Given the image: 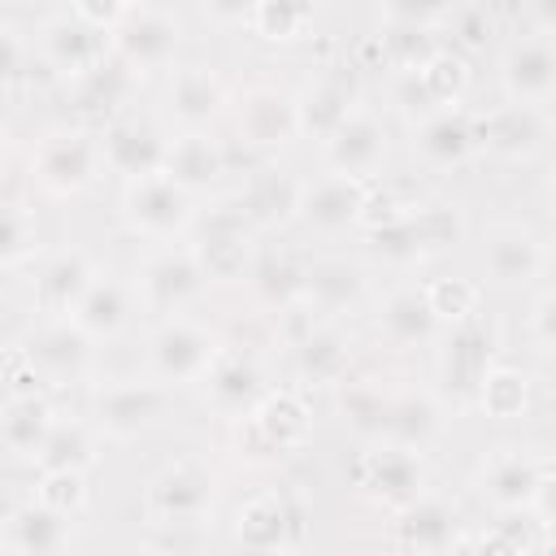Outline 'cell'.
Wrapping results in <instances>:
<instances>
[{
	"label": "cell",
	"instance_id": "1",
	"mask_svg": "<svg viewBox=\"0 0 556 556\" xmlns=\"http://www.w3.org/2000/svg\"><path fill=\"white\" fill-rule=\"evenodd\" d=\"M26 169H30V187H39L48 200H74V195L91 191L100 182V174H109L100 126L70 122V126L43 130L30 143Z\"/></svg>",
	"mask_w": 556,
	"mask_h": 556
},
{
	"label": "cell",
	"instance_id": "2",
	"mask_svg": "<svg viewBox=\"0 0 556 556\" xmlns=\"http://www.w3.org/2000/svg\"><path fill=\"white\" fill-rule=\"evenodd\" d=\"M308 439H313V404L304 387H274L243 421H235V452L256 465L295 456L308 447Z\"/></svg>",
	"mask_w": 556,
	"mask_h": 556
},
{
	"label": "cell",
	"instance_id": "3",
	"mask_svg": "<svg viewBox=\"0 0 556 556\" xmlns=\"http://www.w3.org/2000/svg\"><path fill=\"white\" fill-rule=\"evenodd\" d=\"M222 348H226V339L191 313L156 317V326L148 330V374L174 391L200 387L208 378V369L217 365Z\"/></svg>",
	"mask_w": 556,
	"mask_h": 556
},
{
	"label": "cell",
	"instance_id": "4",
	"mask_svg": "<svg viewBox=\"0 0 556 556\" xmlns=\"http://www.w3.org/2000/svg\"><path fill=\"white\" fill-rule=\"evenodd\" d=\"M491 365H495V326L482 313L452 321L434 343V391L443 395L447 408H469Z\"/></svg>",
	"mask_w": 556,
	"mask_h": 556
},
{
	"label": "cell",
	"instance_id": "5",
	"mask_svg": "<svg viewBox=\"0 0 556 556\" xmlns=\"http://www.w3.org/2000/svg\"><path fill=\"white\" fill-rule=\"evenodd\" d=\"M182 243L195 252L208 282H243L248 269H252V256L261 248V230L243 213L239 200H222V204H213L208 213L195 217V226Z\"/></svg>",
	"mask_w": 556,
	"mask_h": 556
},
{
	"label": "cell",
	"instance_id": "6",
	"mask_svg": "<svg viewBox=\"0 0 556 556\" xmlns=\"http://www.w3.org/2000/svg\"><path fill=\"white\" fill-rule=\"evenodd\" d=\"M117 213L126 222L130 235L148 239V243H178L191 235L200 208H195V195L174 182L165 169L161 174H148V178H130L122 182V195H117Z\"/></svg>",
	"mask_w": 556,
	"mask_h": 556
},
{
	"label": "cell",
	"instance_id": "7",
	"mask_svg": "<svg viewBox=\"0 0 556 556\" xmlns=\"http://www.w3.org/2000/svg\"><path fill=\"white\" fill-rule=\"evenodd\" d=\"M352 486L382 513H400L413 504L421 491H430V469L426 452L395 443V439H369L365 452L352 460Z\"/></svg>",
	"mask_w": 556,
	"mask_h": 556
},
{
	"label": "cell",
	"instance_id": "8",
	"mask_svg": "<svg viewBox=\"0 0 556 556\" xmlns=\"http://www.w3.org/2000/svg\"><path fill=\"white\" fill-rule=\"evenodd\" d=\"M465 235V213L456 204H439V200H417L400 222L369 230V252L387 265H417L430 261L439 252H447L452 243H460Z\"/></svg>",
	"mask_w": 556,
	"mask_h": 556
},
{
	"label": "cell",
	"instance_id": "9",
	"mask_svg": "<svg viewBox=\"0 0 556 556\" xmlns=\"http://www.w3.org/2000/svg\"><path fill=\"white\" fill-rule=\"evenodd\" d=\"M169 391L161 378H109L91 391V404H87V417L100 426L104 439L113 443H135L143 439L148 430L161 426L165 408H169Z\"/></svg>",
	"mask_w": 556,
	"mask_h": 556
},
{
	"label": "cell",
	"instance_id": "10",
	"mask_svg": "<svg viewBox=\"0 0 556 556\" xmlns=\"http://www.w3.org/2000/svg\"><path fill=\"white\" fill-rule=\"evenodd\" d=\"M217 504V478L200 456H174L165 460L148 486H143V517L148 526H165V521H191V526H208Z\"/></svg>",
	"mask_w": 556,
	"mask_h": 556
},
{
	"label": "cell",
	"instance_id": "11",
	"mask_svg": "<svg viewBox=\"0 0 556 556\" xmlns=\"http://www.w3.org/2000/svg\"><path fill=\"white\" fill-rule=\"evenodd\" d=\"M469 83H473L469 56L460 48L443 43L421 70H408V74H395L391 78V109L413 126V122H421L434 109L460 104L469 96Z\"/></svg>",
	"mask_w": 556,
	"mask_h": 556
},
{
	"label": "cell",
	"instance_id": "12",
	"mask_svg": "<svg viewBox=\"0 0 556 556\" xmlns=\"http://www.w3.org/2000/svg\"><path fill=\"white\" fill-rule=\"evenodd\" d=\"M230 539L243 552H295L304 543V504L291 486L252 491L230 521Z\"/></svg>",
	"mask_w": 556,
	"mask_h": 556
},
{
	"label": "cell",
	"instance_id": "13",
	"mask_svg": "<svg viewBox=\"0 0 556 556\" xmlns=\"http://www.w3.org/2000/svg\"><path fill=\"white\" fill-rule=\"evenodd\" d=\"M135 287H139V304L156 317L169 313H187L204 291H208V274L200 269L195 252L187 243H156L139 269H135Z\"/></svg>",
	"mask_w": 556,
	"mask_h": 556
},
{
	"label": "cell",
	"instance_id": "14",
	"mask_svg": "<svg viewBox=\"0 0 556 556\" xmlns=\"http://www.w3.org/2000/svg\"><path fill=\"white\" fill-rule=\"evenodd\" d=\"M182 52V22L174 9L165 4H148L139 0L117 26H113V56L122 65H130L139 78L143 74H161L178 61Z\"/></svg>",
	"mask_w": 556,
	"mask_h": 556
},
{
	"label": "cell",
	"instance_id": "15",
	"mask_svg": "<svg viewBox=\"0 0 556 556\" xmlns=\"http://www.w3.org/2000/svg\"><path fill=\"white\" fill-rule=\"evenodd\" d=\"M478 256H482L486 282H495L504 291L534 287L547 274V265H552L547 239L534 226H526V222H495V226H486L482 243H478Z\"/></svg>",
	"mask_w": 556,
	"mask_h": 556
},
{
	"label": "cell",
	"instance_id": "16",
	"mask_svg": "<svg viewBox=\"0 0 556 556\" xmlns=\"http://www.w3.org/2000/svg\"><path fill=\"white\" fill-rule=\"evenodd\" d=\"M35 48H39V61L61 83H70V78H78V74H87L113 56V30L65 9V13H52L35 26Z\"/></svg>",
	"mask_w": 556,
	"mask_h": 556
},
{
	"label": "cell",
	"instance_id": "17",
	"mask_svg": "<svg viewBox=\"0 0 556 556\" xmlns=\"http://www.w3.org/2000/svg\"><path fill=\"white\" fill-rule=\"evenodd\" d=\"M361 104V91H356V65H313V74L295 87V122H300V139L308 143H326L343 117Z\"/></svg>",
	"mask_w": 556,
	"mask_h": 556
},
{
	"label": "cell",
	"instance_id": "18",
	"mask_svg": "<svg viewBox=\"0 0 556 556\" xmlns=\"http://www.w3.org/2000/svg\"><path fill=\"white\" fill-rule=\"evenodd\" d=\"M200 391H204V408L213 413V417H222V421H243L269 391H274V382H269V369H265V361L256 356V348H235V343H226L222 348V356H217V365L208 369V378L200 382Z\"/></svg>",
	"mask_w": 556,
	"mask_h": 556
},
{
	"label": "cell",
	"instance_id": "19",
	"mask_svg": "<svg viewBox=\"0 0 556 556\" xmlns=\"http://www.w3.org/2000/svg\"><path fill=\"white\" fill-rule=\"evenodd\" d=\"M26 356L35 361L39 378L48 391L56 387H70V382H83L91 374V352H96V339L74 321V317H39L30 326V334L22 339Z\"/></svg>",
	"mask_w": 556,
	"mask_h": 556
},
{
	"label": "cell",
	"instance_id": "20",
	"mask_svg": "<svg viewBox=\"0 0 556 556\" xmlns=\"http://www.w3.org/2000/svg\"><path fill=\"white\" fill-rule=\"evenodd\" d=\"M235 135L252 152H278L291 139H300L295 122V91L278 83H252L235 96Z\"/></svg>",
	"mask_w": 556,
	"mask_h": 556
},
{
	"label": "cell",
	"instance_id": "21",
	"mask_svg": "<svg viewBox=\"0 0 556 556\" xmlns=\"http://www.w3.org/2000/svg\"><path fill=\"white\" fill-rule=\"evenodd\" d=\"M321 156H326V169L334 174H352V178H382L387 169V156H391V126L378 109L369 104H356L343 126L321 143Z\"/></svg>",
	"mask_w": 556,
	"mask_h": 556
},
{
	"label": "cell",
	"instance_id": "22",
	"mask_svg": "<svg viewBox=\"0 0 556 556\" xmlns=\"http://www.w3.org/2000/svg\"><path fill=\"white\" fill-rule=\"evenodd\" d=\"M100 143H104L109 174H117L122 182H130V178H148V174H161L165 169V156H169L174 135H165L152 117L122 109L117 117H109L100 126Z\"/></svg>",
	"mask_w": 556,
	"mask_h": 556
},
{
	"label": "cell",
	"instance_id": "23",
	"mask_svg": "<svg viewBox=\"0 0 556 556\" xmlns=\"http://www.w3.org/2000/svg\"><path fill=\"white\" fill-rule=\"evenodd\" d=\"M465 513L452 495L443 491H421L413 504H404L400 513H391V539L404 552H460L465 543Z\"/></svg>",
	"mask_w": 556,
	"mask_h": 556
},
{
	"label": "cell",
	"instance_id": "24",
	"mask_svg": "<svg viewBox=\"0 0 556 556\" xmlns=\"http://www.w3.org/2000/svg\"><path fill=\"white\" fill-rule=\"evenodd\" d=\"M369 182L352 174L326 169L321 178H304V200L295 213V226H304L317 239H339L348 230H361V208H365Z\"/></svg>",
	"mask_w": 556,
	"mask_h": 556
},
{
	"label": "cell",
	"instance_id": "25",
	"mask_svg": "<svg viewBox=\"0 0 556 556\" xmlns=\"http://www.w3.org/2000/svg\"><path fill=\"white\" fill-rule=\"evenodd\" d=\"M500 87L517 104L547 109L556 100V35L526 30L500 52Z\"/></svg>",
	"mask_w": 556,
	"mask_h": 556
},
{
	"label": "cell",
	"instance_id": "26",
	"mask_svg": "<svg viewBox=\"0 0 556 556\" xmlns=\"http://www.w3.org/2000/svg\"><path fill=\"white\" fill-rule=\"evenodd\" d=\"M408 148L426 169H460L482 152V135H478V117L460 104L452 109H434L421 122L408 126Z\"/></svg>",
	"mask_w": 556,
	"mask_h": 556
},
{
	"label": "cell",
	"instance_id": "27",
	"mask_svg": "<svg viewBox=\"0 0 556 556\" xmlns=\"http://www.w3.org/2000/svg\"><path fill=\"white\" fill-rule=\"evenodd\" d=\"M543 469H547V456H539L530 447H517V443H504V447H491L478 460L473 486L495 513H513V508H530L534 504Z\"/></svg>",
	"mask_w": 556,
	"mask_h": 556
},
{
	"label": "cell",
	"instance_id": "28",
	"mask_svg": "<svg viewBox=\"0 0 556 556\" xmlns=\"http://www.w3.org/2000/svg\"><path fill=\"white\" fill-rule=\"evenodd\" d=\"M100 265L87 248L65 243L48 256H39L35 278H30V304L39 317H74L78 300L87 295V287L96 282Z\"/></svg>",
	"mask_w": 556,
	"mask_h": 556
},
{
	"label": "cell",
	"instance_id": "29",
	"mask_svg": "<svg viewBox=\"0 0 556 556\" xmlns=\"http://www.w3.org/2000/svg\"><path fill=\"white\" fill-rule=\"evenodd\" d=\"M374 326L378 339L395 352H417V348H434L443 334V321L434 317L430 300H426V282H395L378 295L374 304Z\"/></svg>",
	"mask_w": 556,
	"mask_h": 556
},
{
	"label": "cell",
	"instance_id": "30",
	"mask_svg": "<svg viewBox=\"0 0 556 556\" xmlns=\"http://www.w3.org/2000/svg\"><path fill=\"white\" fill-rule=\"evenodd\" d=\"M478 135H482V152L521 165V161H534V156L547 148L552 117H547V109H539V104L504 100V104H495L491 113L478 117Z\"/></svg>",
	"mask_w": 556,
	"mask_h": 556
},
{
	"label": "cell",
	"instance_id": "31",
	"mask_svg": "<svg viewBox=\"0 0 556 556\" xmlns=\"http://www.w3.org/2000/svg\"><path fill=\"white\" fill-rule=\"evenodd\" d=\"M165 104H169V122L178 130H213V122L230 109V87L204 61L174 65L169 87H165Z\"/></svg>",
	"mask_w": 556,
	"mask_h": 556
},
{
	"label": "cell",
	"instance_id": "32",
	"mask_svg": "<svg viewBox=\"0 0 556 556\" xmlns=\"http://www.w3.org/2000/svg\"><path fill=\"white\" fill-rule=\"evenodd\" d=\"M74 543V517L48 508L43 500L9 504L0 517V552L4 556H61Z\"/></svg>",
	"mask_w": 556,
	"mask_h": 556
},
{
	"label": "cell",
	"instance_id": "33",
	"mask_svg": "<svg viewBox=\"0 0 556 556\" xmlns=\"http://www.w3.org/2000/svg\"><path fill=\"white\" fill-rule=\"evenodd\" d=\"M235 200L256 222V230L269 235V230L295 226V213H300V200H304V178L295 169H287V165H256L243 178Z\"/></svg>",
	"mask_w": 556,
	"mask_h": 556
},
{
	"label": "cell",
	"instance_id": "34",
	"mask_svg": "<svg viewBox=\"0 0 556 556\" xmlns=\"http://www.w3.org/2000/svg\"><path fill=\"white\" fill-rule=\"evenodd\" d=\"M369 295V278L348 256H308L304 291L295 304H304L317 317H348Z\"/></svg>",
	"mask_w": 556,
	"mask_h": 556
},
{
	"label": "cell",
	"instance_id": "35",
	"mask_svg": "<svg viewBox=\"0 0 556 556\" xmlns=\"http://www.w3.org/2000/svg\"><path fill=\"white\" fill-rule=\"evenodd\" d=\"M135 308H143L135 278H122V274H113V269H100L96 282L87 287V295L78 300L74 321H78L96 343H104V339H117V334L130 326Z\"/></svg>",
	"mask_w": 556,
	"mask_h": 556
},
{
	"label": "cell",
	"instance_id": "36",
	"mask_svg": "<svg viewBox=\"0 0 556 556\" xmlns=\"http://www.w3.org/2000/svg\"><path fill=\"white\" fill-rule=\"evenodd\" d=\"M56 404L48 400V391H30V395H4L0 408V443L9 452V460L17 465H35L52 426H56Z\"/></svg>",
	"mask_w": 556,
	"mask_h": 556
},
{
	"label": "cell",
	"instance_id": "37",
	"mask_svg": "<svg viewBox=\"0 0 556 556\" xmlns=\"http://www.w3.org/2000/svg\"><path fill=\"white\" fill-rule=\"evenodd\" d=\"M304 269H308V256H304V252H295V248L282 243V239H269V243L256 248L252 269H248L243 282L252 287V295H256L265 308L282 313V308H291V304L300 300V291H304Z\"/></svg>",
	"mask_w": 556,
	"mask_h": 556
},
{
	"label": "cell",
	"instance_id": "38",
	"mask_svg": "<svg viewBox=\"0 0 556 556\" xmlns=\"http://www.w3.org/2000/svg\"><path fill=\"white\" fill-rule=\"evenodd\" d=\"M226 169H230V156L213 130H178L174 135L169 156H165V174L174 182H182L191 195L213 191L226 178Z\"/></svg>",
	"mask_w": 556,
	"mask_h": 556
},
{
	"label": "cell",
	"instance_id": "39",
	"mask_svg": "<svg viewBox=\"0 0 556 556\" xmlns=\"http://www.w3.org/2000/svg\"><path fill=\"white\" fill-rule=\"evenodd\" d=\"M135 83H139V74H135L130 65H122L117 56H109V61H100L96 70L70 78V83H65V100H70V109H74L78 117H104V122H109V117H117V113L126 109Z\"/></svg>",
	"mask_w": 556,
	"mask_h": 556
},
{
	"label": "cell",
	"instance_id": "40",
	"mask_svg": "<svg viewBox=\"0 0 556 556\" xmlns=\"http://www.w3.org/2000/svg\"><path fill=\"white\" fill-rule=\"evenodd\" d=\"M447 426V404L434 387H408V391H391V413H387V434L395 443H408L417 452H426L430 443H439Z\"/></svg>",
	"mask_w": 556,
	"mask_h": 556
},
{
	"label": "cell",
	"instance_id": "41",
	"mask_svg": "<svg viewBox=\"0 0 556 556\" xmlns=\"http://www.w3.org/2000/svg\"><path fill=\"white\" fill-rule=\"evenodd\" d=\"M334 413L356 439H382L387 434V413H391V391L374 374H348L334 387Z\"/></svg>",
	"mask_w": 556,
	"mask_h": 556
},
{
	"label": "cell",
	"instance_id": "42",
	"mask_svg": "<svg viewBox=\"0 0 556 556\" xmlns=\"http://www.w3.org/2000/svg\"><path fill=\"white\" fill-rule=\"evenodd\" d=\"M100 443H104V434L91 417H56L35 469H83V473H91L100 465Z\"/></svg>",
	"mask_w": 556,
	"mask_h": 556
},
{
	"label": "cell",
	"instance_id": "43",
	"mask_svg": "<svg viewBox=\"0 0 556 556\" xmlns=\"http://www.w3.org/2000/svg\"><path fill=\"white\" fill-rule=\"evenodd\" d=\"M321 13V0H256L248 30L265 43H300Z\"/></svg>",
	"mask_w": 556,
	"mask_h": 556
},
{
	"label": "cell",
	"instance_id": "44",
	"mask_svg": "<svg viewBox=\"0 0 556 556\" xmlns=\"http://www.w3.org/2000/svg\"><path fill=\"white\" fill-rule=\"evenodd\" d=\"M473 408H482L491 421H517L530 408V374L508 361H495L478 387Z\"/></svg>",
	"mask_w": 556,
	"mask_h": 556
},
{
	"label": "cell",
	"instance_id": "45",
	"mask_svg": "<svg viewBox=\"0 0 556 556\" xmlns=\"http://www.w3.org/2000/svg\"><path fill=\"white\" fill-rule=\"evenodd\" d=\"M460 547H486V552H543L552 547L547 526L534 517V508H513L500 513V521H491V530H482L478 539L465 534Z\"/></svg>",
	"mask_w": 556,
	"mask_h": 556
},
{
	"label": "cell",
	"instance_id": "46",
	"mask_svg": "<svg viewBox=\"0 0 556 556\" xmlns=\"http://www.w3.org/2000/svg\"><path fill=\"white\" fill-rule=\"evenodd\" d=\"M378 39H382V56H387L391 74L421 70L443 48V30L439 26H408V22H382Z\"/></svg>",
	"mask_w": 556,
	"mask_h": 556
},
{
	"label": "cell",
	"instance_id": "47",
	"mask_svg": "<svg viewBox=\"0 0 556 556\" xmlns=\"http://www.w3.org/2000/svg\"><path fill=\"white\" fill-rule=\"evenodd\" d=\"M43 256V243H39V217L26 200L9 195L4 200V230H0V265L4 274H17L26 265H35Z\"/></svg>",
	"mask_w": 556,
	"mask_h": 556
},
{
	"label": "cell",
	"instance_id": "48",
	"mask_svg": "<svg viewBox=\"0 0 556 556\" xmlns=\"http://www.w3.org/2000/svg\"><path fill=\"white\" fill-rule=\"evenodd\" d=\"M426 300H430L434 317L443 326H452V321L482 313V282H473L465 274H439V278H426Z\"/></svg>",
	"mask_w": 556,
	"mask_h": 556
},
{
	"label": "cell",
	"instance_id": "49",
	"mask_svg": "<svg viewBox=\"0 0 556 556\" xmlns=\"http://www.w3.org/2000/svg\"><path fill=\"white\" fill-rule=\"evenodd\" d=\"M443 35L452 48H460L465 56L486 48V39L495 35V17H491V4L486 0H456L447 22H443Z\"/></svg>",
	"mask_w": 556,
	"mask_h": 556
},
{
	"label": "cell",
	"instance_id": "50",
	"mask_svg": "<svg viewBox=\"0 0 556 556\" xmlns=\"http://www.w3.org/2000/svg\"><path fill=\"white\" fill-rule=\"evenodd\" d=\"M35 500H43L56 513L78 517L87 508V473L83 469H39L35 478Z\"/></svg>",
	"mask_w": 556,
	"mask_h": 556
},
{
	"label": "cell",
	"instance_id": "51",
	"mask_svg": "<svg viewBox=\"0 0 556 556\" xmlns=\"http://www.w3.org/2000/svg\"><path fill=\"white\" fill-rule=\"evenodd\" d=\"M413 204H417V195H408L400 182H382V187H378V178H374V182H369V195H365V208H361V235L400 222Z\"/></svg>",
	"mask_w": 556,
	"mask_h": 556
},
{
	"label": "cell",
	"instance_id": "52",
	"mask_svg": "<svg viewBox=\"0 0 556 556\" xmlns=\"http://www.w3.org/2000/svg\"><path fill=\"white\" fill-rule=\"evenodd\" d=\"M456 0H378L382 22H408V26H439L447 22Z\"/></svg>",
	"mask_w": 556,
	"mask_h": 556
},
{
	"label": "cell",
	"instance_id": "53",
	"mask_svg": "<svg viewBox=\"0 0 556 556\" xmlns=\"http://www.w3.org/2000/svg\"><path fill=\"white\" fill-rule=\"evenodd\" d=\"M30 391H48V387H43L35 361L26 356V348L13 343V348L4 352V395H30Z\"/></svg>",
	"mask_w": 556,
	"mask_h": 556
},
{
	"label": "cell",
	"instance_id": "54",
	"mask_svg": "<svg viewBox=\"0 0 556 556\" xmlns=\"http://www.w3.org/2000/svg\"><path fill=\"white\" fill-rule=\"evenodd\" d=\"M526 326H530V339H534L539 348L556 352V287H552V291H543V295H534Z\"/></svg>",
	"mask_w": 556,
	"mask_h": 556
},
{
	"label": "cell",
	"instance_id": "55",
	"mask_svg": "<svg viewBox=\"0 0 556 556\" xmlns=\"http://www.w3.org/2000/svg\"><path fill=\"white\" fill-rule=\"evenodd\" d=\"M135 4H139V0H70V9H74L78 17H87V22L104 26V30H113Z\"/></svg>",
	"mask_w": 556,
	"mask_h": 556
},
{
	"label": "cell",
	"instance_id": "56",
	"mask_svg": "<svg viewBox=\"0 0 556 556\" xmlns=\"http://www.w3.org/2000/svg\"><path fill=\"white\" fill-rule=\"evenodd\" d=\"M534 517L552 530L556 526V460H547V469H543V482H539V491H534Z\"/></svg>",
	"mask_w": 556,
	"mask_h": 556
},
{
	"label": "cell",
	"instance_id": "57",
	"mask_svg": "<svg viewBox=\"0 0 556 556\" xmlns=\"http://www.w3.org/2000/svg\"><path fill=\"white\" fill-rule=\"evenodd\" d=\"M252 4H256V0H204V9H208L217 22H230V26H235V22L248 26V22H252Z\"/></svg>",
	"mask_w": 556,
	"mask_h": 556
},
{
	"label": "cell",
	"instance_id": "58",
	"mask_svg": "<svg viewBox=\"0 0 556 556\" xmlns=\"http://www.w3.org/2000/svg\"><path fill=\"white\" fill-rule=\"evenodd\" d=\"M521 4H526V17L534 30L556 35V0H521Z\"/></svg>",
	"mask_w": 556,
	"mask_h": 556
},
{
	"label": "cell",
	"instance_id": "59",
	"mask_svg": "<svg viewBox=\"0 0 556 556\" xmlns=\"http://www.w3.org/2000/svg\"><path fill=\"white\" fill-rule=\"evenodd\" d=\"M547 204H552V213H556V174H552V182H547Z\"/></svg>",
	"mask_w": 556,
	"mask_h": 556
},
{
	"label": "cell",
	"instance_id": "60",
	"mask_svg": "<svg viewBox=\"0 0 556 556\" xmlns=\"http://www.w3.org/2000/svg\"><path fill=\"white\" fill-rule=\"evenodd\" d=\"M552 547H556V534H552Z\"/></svg>",
	"mask_w": 556,
	"mask_h": 556
}]
</instances>
